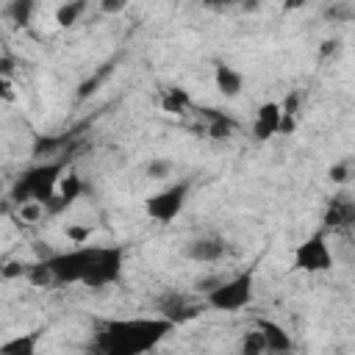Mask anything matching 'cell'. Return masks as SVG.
<instances>
[{
  "label": "cell",
  "mask_w": 355,
  "mask_h": 355,
  "mask_svg": "<svg viewBox=\"0 0 355 355\" xmlns=\"http://www.w3.org/2000/svg\"><path fill=\"white\" fill-rule=\"evenodd\" d=\"M352 219H355V205H352V200H347V197H333L330 200V205H327V211H324V227H333V230H338V227H347V225H352Z\"/></svg>",
  "instance_id": "obj_12"
},
{
  "label": "cell",
  "mask_w": 355,
  "mask_h": 355,
  "mask_svg": "<svg viewBox=\"0 0 355 355\" xmlns=\"http://www.w3.org/2000/svg\"><path fill=\"white\" fill-rule=\"evenodd\" d=\"M255 330L261 333L266 352H275V355L291 352L294 344H291V336L286 333L283 324H277V322H272V319H258V322H255Z\"/></svg>",
  "instance_id": "obj_11"
},
{
  "label": "cell",
  "mask_w": 355,
  "mask_h": 355,
  "mask_svg": "<svg viewBox=\"0 0 355 355\" xmlns=\"http://www.w3.org/2000/svg\"><path fill=\"white\" fill-rule=\"evenodd\" d=\"M294 269L297 272H308V275H319V272H327L333 266V252H330V244H327V236L324 233H313L308 236L305 241H300L294 247Z\"/></svg>",
  "instance_id": "obj_6"
},
{
  "label": "cell",
  "mask_w": 355,
  "mask_h": 355,
  "mask_svg": "<svg viewBox=\"0 0 355 355\" xmlns=\"http://www.w3.org/2000/svg\"><path fill=\"white\" fill-rule=\"evenodd\" d=\"M183 252L194 263H216L227 255V241L222 236H197L186 244Z\"/></svg>",
  "instance_id": "obj_7"
},
{
  "label": "cell",
  "mask_w": 355,
  "mask_h": 355,
  "mask_svg": "<svg viewBox=\"0 0 355 355\" xmlns=\"http://www.w3.org/2000/svg\"><path fill=\"white\" fill-rule=\"evenodd\" d=\"M64 172H67V158L44 161V164H36V166L25 169V172L14 180V186H11V200H14L17 205H28V202L44 205V202L55 194V189H58V183H61V178H64Z\"/></svg>",
  "instance_id": "obj_2"
},
{
  "label": "cell",
  "mask_w": 355,
  "mask_h": 355,
  "mask_svg": "<svg viewBox=\"0 0 355 355\" xmlns=\"http://www.w3.org/2000/svg\"><path fill=\"white\" fill-rule=\"evenodd\" d=\"M252 297H255V277H252V269H247L233 277H222L211 291H205L202 305L222 313H236V311H244L252 302Z\"/></svg>",
  "instance_id": "obj_3"
},
{
  "label": "cell",
  "mask_w": 355,
  "mask_h": 355,
  "mask_svg": "<svg viewBox=\"0 0 355 355\" xmlns=\"http://www.w3.org/2000/svg\"><path fill=\"white\" fill-rule=\"evenodd\" d=\"M214 83H216V89H219L225 97H236V94L244 89V75H241L236 67H230V64H216V69H214Z\"/></svg>",
  "instance_id": "obj_15"
},
{
  "label": "cell",
  "mask_w": 355,
  "mask_h": 355,
  "mask_svg": "<svg viewBox=\"0 0 355 355\" xmlns=\"http://www.w3.org/2000/svg\"><path fill=\"white\" fill-rule=\"evenodd\" d=\"M83 11H86V3H80V0L61 3V6L55 8V22H58L61 28H69V25H75V22L80 19Z\"/></svg>",
  "instance_id": "obj_17"
},
{
  "label": "cell",
  "mask_w": 355,
  "mask_h": 355,
  "mask_svg": "<svg viewBox=\"0 0 355 355\" xmlns=\"http://www.w3.org/2000/svg\"><path fill=\"white\" fill-rule=\"evenodd\" d=\"M161 108L166 114H186L191 108V97L186 89H178V86H169L161 92Z\"/></svg>",
  "instance_id": "obj_16"
},
{
  "label": "cell",
  "mask_w": 355,
  "mask_h": 355,
  "mask_svg": "<svg viewBox=\"0 0 355 355\" xmlns=\"http://www.w3.org/2000/svg\"><path fill=\"white\" fill-rule=\"evenodd\" d=\"M6 14H8V19H11L14 25H28V22H31V14H33V3H31V0H14V3L6 8Z\"/></svg>",
  "instance_id": "obj_18"
},
{
  "label": "cell",
  "mask_w": 355,
  "mask_h": 355,
  "mask_svg": "<svg viewBox=\"0 0 355 355\" xmlns=\"http://www.w3.org/2000/svg\"><path fill=\"white\" fill-rule=\"evenodd\" d=\"M25 269H28V263L11 261V263H6V269H3L0 275H3V277H25Z\"/></svg>",
  "instance_id": "obj_24"
},
{
  "label": "cell",
  "mask_w": 355,
  "mask_h": 355,
  "mask_svg": "<svg viewBox=\"0 0 355 355\" xmlns=\"http://www.w3.org/2000/svg\"><path fill=\"white\" fill-rule=\"evenodd\" d=\"M197 114L208 122L205 125V133L211 139H227V136H233V130H236V119L233 116H227V114H222L216 108H200Z\"/></svg>",
  "instance_id": "obj_14"
},
{
  "label": "cell",
  "mask_w": 355,
  "mask_h": 355,
  "mask_svg": "<svg viewBox=\"0 0 355 355\" xmlns=\"http://www.w3.org/2000/svg\"><path fill=\"white\" fill-rule=\"evenodd\" d=\"M122 266H125V250L116 247V244H108V247H94V258H92V266H89V275H86V288H105V286H114L119 283L122 277Z\"/></svg>",
  "instance_id": "obj_4"
},
{
  "label": "cell",
  "mask_w": 355,
  "mask_h": 355,
  "mask_svg": "<svg viewBox=\"0 0 355 355\" xmlns=\"http://www.w3.org/2000/svg\"><path fill=\"white\" fill-rule=\"evenodd\" d=\"M0 100L3 103H14L17 100V92L11 86V78H6V75H0Z\"/></svg>",
  "instance_id": "obj_23"
},
{
  "label": "cell",
  "mask_w": 355,
  "mask_h": 355,
  "mask_svg": "<svg viewBox=\"0 0 355 355\" xmlns=\"http://www.w3.org/2000/svg\"><path fill=\"white\" fill-rule=\"evenodd\" d=\"M202 308H205L202 302H200V305H197V302H189V300L180 297V294H172V297L161 300V316H164L166 322H172L175 327L183 324V322H189V319H194V316H200Z\"/></svg>",
  "instance_id": "obj_9"
},
{
  "label": "cell",
  "mask_w": 355,
  "mask_h": 355,
  "mask_svg": "<svg viewBox=\"0 0 355 355\" xmlns=\"http://www.w3.org/2000/svg\"><path fill=\"white\" fill-rule=\"evenodd\" d=\"M89 236H92V227H86V225H69L67 227V239L72 241V244H89Z\"/></svg>",
  "instance_id": "obj_21"
},
{
  "label": "cell",
  "mask_w": 355,
  "mask_h": 355,
  "mask_svg": "<svg viewBox=\"0 0 355 355\" xmlns=\"http://www.w3.org/2000/svg\"><path fill=\"white\" fill-rule=\"evenodd\" d=\"M186 197H189V183L186 180L172 183V186H166V189H161L144 200V214L158 225H169L183 211Z\"/></svg>",
  "instance_id": "obj_5"
},
{
  "label": "cell",
  "mask_w": 355,
  "mask_h": 355,
  "mask_svg": "<svg viewBox=\"0 0 355 355\" xmlns=\"http://www.w3.org/2000/svg\"><path fill=\"white\" fill-rule=\"evenodd\" d=\"M277 133H280V105L269 100V103L258 105V111H255L252 136H255L258 141H266V139H272V136H277Z\"/></svg>",
  "instance_id": "obj_10"
},
{
  "label": "cell",
  "mask_w": 355,
  "mask_h": 355,
  "mask_svg": "<svg viewBox=\"0 0 355 355\" xmlns=\"http://www.w3.org/2000/svg\"><path fill=\"white\" fill-rule=\"evenodd\" d=\"M169 172H172V161H166V158H155V161L147 164V175L155 178V180L169 178Z\"/></svg>",
  "instance_id": "obj_20"
},
{
  "label": "cell",
  "mask_w": 355,
  "mask_h": 355,
  "mask_svg": "<svg viewBox=\"0 0 355 355\" xmlns=\"http://www.w3.org/2000/svg\"><path fill=\"white\" fill-rule=\"evenodd\" d=\"M80 194H83V180H80L75 172H69L67 178H61L55 194H53L42 208H44V214H61V211L69 208Z\"/></svg>",
  "instance_id": "obj_8"
},
{
  "label": "cell",
  "mask_w": 355,
  "mask_h": 355,
  "mask_svg": "<svg viewBox=\"0 0 355 355\" xmlns=\"http://www.w3.org/2000/svg\"><path fill=\"white\" fill-rule=\"evenodd\" d=\"M125 6L122 3H103V11H108V14H116V11H122Z\"/></svg>",
  "instance_id": "obj_25"
},
{
  "label": "cell",
  "mask_w": 355,
  "mask_h": 355,
  "mask_svg": "<svg viewBox=\"0 0 355 355\" xmlns=\"http://www.w3.org/2000/svg\"><path fill=\"white\" fill-rule=\"evenodd\" d=\"M172 330L175 324L164 316L105 319L94 330V349L97 355H150Z\"/></svg>",
  "instance_id": "obj_1"
},
{
  "label": "cell",
  "mask_w": 355,
  "mask_h": 355,
  "mask_svg": "<svg viewBox=\"0 0 355 355\" xmlns=\"http://www.w3.org/2000/svg\"><path fill=\"white\" fill-rule=\"evenodd\" d=\"M39 341H42V330L17 333L0 344V355H36Z\"/></svg>",
  "instance_id": "obj_13"
},
{
  "label": "cell",
  "mask_w": 355,
  "mask_h": 355,
  "mask_svg": "<svg viewBox=\"0 0 355 355\" xmlns=\"http://www.w3.org/2000/svg\"><path fill=\"white\" fill-rule=\"evenodd\" d=\"M330 180L333 183H347L349 180V161H338L330 166Z\"/></svg>",
  "instance_id": "obj_22"
},
{
  "label": "cell",
  "mask_w": 355,
  "mask_h": 355,
  "mask_svg": "<svg viewBox=\"0 0 355 355\" xmlns=\"http://www.w3.org/2000/svg\"><path fill=\"white\" fill-rule=\"evenodd\" d=\"M239 352L241 355H266V347H263V338H261V333L252 327L250 333H244V338H241V347H239Z\"/></svg>",
  "instance_id": "obj_19"
}]
</instances>
